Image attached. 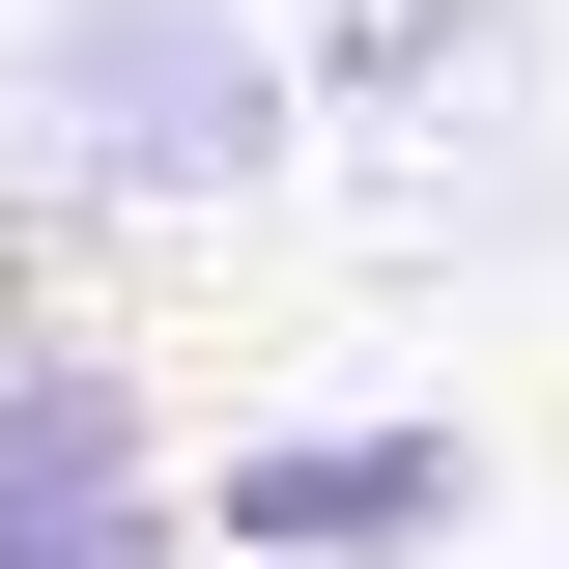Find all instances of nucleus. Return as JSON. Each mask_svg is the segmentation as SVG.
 <instances>
[{
	"instance_id": "nucleus-1",
	"label": "nucleus",
	"mask_w": 569,
	"mask_h": 569,
	"mask_svg": "<svg viewBox=\"0 0 569 569\" xmlns=\"http://www.w3.org/2000/svg\"><path fill=\"white\" fill-rule=\"evenodd\" d=\"M284 29L257 0H0V171L29 200H257L284 171Z\"/></svg>"
},
{
	"instance_id": "nucleus-2",
	"label": "nucleus",
	"mask_w": 569,
	"mask_h": 569,
	"mask_svg": "<svg viewBox=\"0 0 569 569\" xmlns=\"http://www.w3.org/2000/svg\"><path fill=\"white\" fill-rule=\"evenodd\" d=\"M456 512H485V427H456V399H342V427L200 456L171 541H228V569H456Z\"/></svg>"
},
{
	"instance_id": "nucleus-3",
	"label": "nucleus",
	"mask_w": 569,
	"mask_h": 569,
	"mask_svg": "<svg viewBox=\"0 0 569 569\" xmlns=\"http://www.w3.org/2000/svg\"><path fill=\"white\" fill-rule=\"evenodd\" d=\"M485 29H512V0H313V29H284V114H427Z\"/></svg>"
},
{
	"instance_id": "nucleus-4",
	"label": "nucleus",
	"mask_w": 569,
	"mask_h": 569,
	"mask_svg": "<svg viewBox=\"0 0 569 569\" xmlns=\"http://www.w3.org/2000/svg\"><path fill=\"white\" fill-rule=\"evenodd\" d=\"M114 456H142V399L29 313V342H0V512H29V485H114Z\"/></svg>"
},
{
	"instance_id": "nucleus-5",
	"label": "nucleus",
	"mask_w": 569,
	"mask_h": 569,
	"mask_svg": "<svg viewBox=\"0 0 569 569\" xmlns=\"http://www.w3.org/2000/svg\"><path fill=\"white\" fill-rule=\"evenodd\" d=\"M0 569H200V541H171V456H114V485H29V512H0Z\"/></svg>"
}]
</instances>
